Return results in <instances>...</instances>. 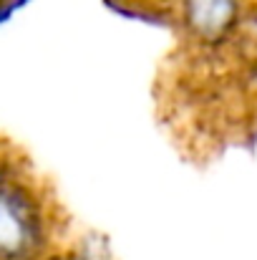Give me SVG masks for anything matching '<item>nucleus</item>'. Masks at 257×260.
<instances>
[{
	"label": "nucleus",
	"mask_w": 257,
	"mask_h": 260,
	"mask_svg": "<svg viewBox=\"0 0 257 260\" xmlns=\"http://www.w3.org/2000/svg\"><path fill=\"white\" fill-rule=\"evenodd\" d=\"M184 18L199 38H217L235 23L237 0H184Z\"/></svg>",
	"instance_id": "nucleus-2"
},
{
	"label": "nucleus",
	"mask_w": 257,
	"mask_h": 260,
	"mask_svg": "<svg viewBox=\"0 0 257 260\" xmlns=\"http://www.w3.org/2000/svg\"><path fill=\"white\" fill-rule=\"evenodd\" d=\"M38 243V215L18 192H0V255L20 258Z\"/></svg>",
	"instance_id": "nucleus-1"
}]
</instances>
